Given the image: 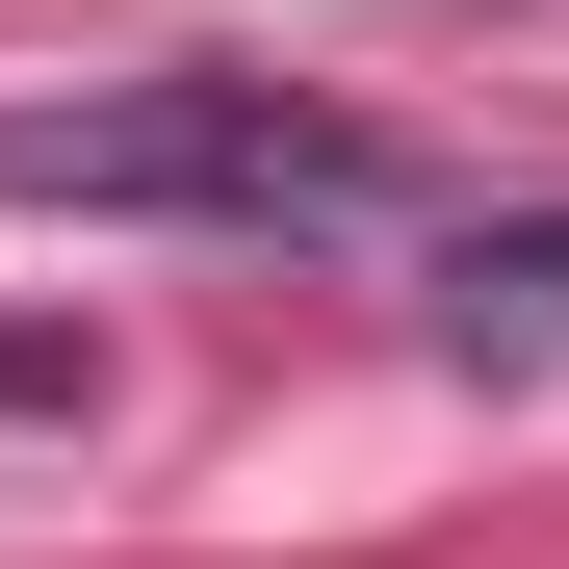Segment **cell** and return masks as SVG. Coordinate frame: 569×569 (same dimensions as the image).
<instances>
[{
  "label": "cell",
  "mask_w": 569,
  "mask_h": 569,
  "mask_svg": "<svg viewBox=\"0 0 569 569\" xmlns=\"http://www.w3.org/2000/svg\"><path fill=\"white\" fill-rule=\"evenodd\" d=\"M440 337L466 362H569V208H492V233H466L440 259Z\"/></svg>",
  "instance_id": "obj_2"
},
{
  "label": "cell",
  "mask_w": 569,
  "mask_h": 569,
  "mask_svg": "<svg viewBox=\"0 0 569 569\" xmlns=\"http://www.w3.org/2000/svg\"><path fill=\"white\" fill-rule=\"evenodd\" d=\"M0 208H181V233H362L389 156L284 78H78V104H0Z\"/></svg>",
  "instance_id": "obj_1"
}]
</instances>
